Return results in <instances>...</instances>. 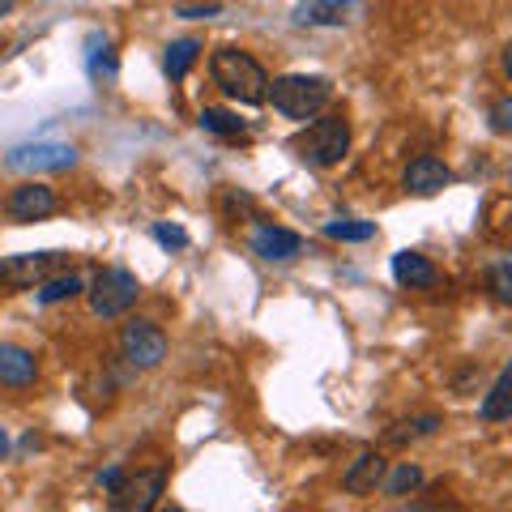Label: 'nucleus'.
I'll list each match as a JSON object with an SVG mask.
<instances>
[{"label":"nucleus","mask_w":512,"mask_h":512,"mask_svg":"<svg viewBox=\"0 0 512 512\" xmlns=\"http://www.w3.org/2000/svg\"><path fill=\"white\" fill-rule=\"evenodd\" d=\"M210 77H214V86L235 103H248V107L265 103L269 73L261 69V60H256L252 52H244V47H218V52L210 56Z\"/></svg>","instance_id":"nucleus-1"},{"label":"nucleus","mask_w":512,"mask_h":512,"mask_svg":"<svg viewBox=\"0 0 512 512\" xmlns=\"http://www.w3.org/2000/svg\"><path fill=\"white\" fill-rule=\"evenodd\" d=\"M329 99H333L329 77H308V73H286L265 90V103H274V111L286 120H312L316 111H325Z\"/></svg>","instance_id":"nucleus-2"},{"label":"nucleus","mask_w":512,"mask_h":512,"mask_svg":"<svg viewBox=\"0 0 512 512\" xmlns=\"http://www.w3.org/2000/svg\"><path fill=\"white\" fill-rule=\"evenodd\" d=\"M295 150H299V158H308L312 167H338L350 150V124L342 116H320L299 133Z\"/></svg>","instance_id":"nucleus-3"},{"label":"nucleus","mask_w":512,"mask_h":512,"mask_svg":"<svg viewBox=\"0 0 512 512\" xmlns=\"http://www.w3.org/2000/svg\"><path fill=\"white\" fill-rule=\"evenodd\" d=\"M137 295H141V286L128 269H103V274L94 278V291H90V312L99 320H116L133 308Z\"/></svg>","instance_id":"nucleus-4"},{"label":"nucleus","mask_w":512,"mask_h":512,"mask_svg":"<svg viewBox=\"0 0 512 512\" xmlns=\"http://www.w3.org/2000/svg\"><path fill=\"white\" fill-rule=\"evenodd\" d=\"M120 355L137 367V372H150L167 359V333L154 325V320H128L120 329Z\"/></svg>","instance_id":"nucleus-5"},{"label":"nucleus","mask_w":512,"mask_h":512,"mask_svg":"<svg viewBox=\"0 0 512 512\" xmlns=\"http://www.w3.org/2000/svg\"><path fill=\"white\" fill-rule=\"evenodd\" d=\"M64 265H69V256H64V252H22V256H9V261H0V286L26 291V286L60 274Z\"/></svg>","instance_id":"nucleus-6"},{"label":"nucleus","mask_w":512,"mask_h":512,"mask_svg":"<svg viewBox=\"0 0 512 512\" xmlns=\"http://www.w3.org/2000/svg\"><path fill=\"white\" fill-rule=\"evenodd\" d=\"M5 167H9V171H26V175L69 171V167H77V150H73V146H56V141H35V146L9 150Z\"/></svg>","instance_id":"nucleus-7"},{"label":"nucleus","mask_w":512,"mask_h":512,"mask_svg":"<svg viewBox=\"0 0 512 512\" xmlns=\"http://www.w3.org/2000/svg\"><path fill=\"white\" fill-rule=\"evenodd\" d=\"M163 487H167V470H141L137 478H120L107 495H111V508L120 512H150Z\"/></svg>","instance_id":"nucleus-8"},{"label":"nucleus","mask_w":512,"mask_h":512,"mask_svg":"<svg viewBox=\"0 0 512 512\" xmlns=\"http://www.w3.org/2000/svg\"><path fill=\"white\" fill-rule=\"evenodd\" d=\"M5 210L13 222H39V218H52L60 210V201H56V192L47 188V184H22V188H13L9 192V201H5Z\"/></svg>","instance_id":"nucleus-9"},{"label":"nucleus","mask_w":512,"mask_h":512,"mask_svg":"<svg viewBox=\"0 0 512 512\" xmlns=\"http://www.w3.org/2000/svg\"><path fill=\"white\" fill-rule=\"evenodd\" d=\"M252 252L261 256V261H269V265H286V261H295V256L303 252V239L295 231H286V227H256Z\"/></svg>","instance_id":"nucleus-10"},{"label":"nucleus","mask_w":512,"mask_h":512,"mask_svg":"<svg viewBox=\"0 0 512 512\" xmlns=\"http://www.w3.org/2000/svg\"><path fill=\"white\" fill-rule=\"evenodd\" d=\"M39 380V359L26 346L0 342V384L5 389H30Z\"/></svg>","instance_id":"nucleus-11"},{"label":"nucleus","mask_w":512,"mask_h":512,"mask_svg":"<svg viewBox=\"0 0 512 512\" xmlns=\"http://www.w3.org/2000/svg\"><path fill=\"white\" fill-rule=\"evenodd\" d=\"M402 184L410 192H419V197H436V192H444L448 184H453V171H448L440 158H431V154H419L414 163L406 167L402 175Z\"/></svg>","instance_id":"nucleus-12"},{"label":"nucleus","mask_w":512,"mask_h":512,"mask_svg":"<svg viewBox=\"0 0 512 512\" xmlns=\"http://www.w3.org/2000/svg\"><path fill=\"white\" fill-rule=\"evenodd\" d=\"M393 278L402 282V286H410V291H431V286L440 282V269L427 261L423 252H397L393 256Z\"/></svg>","instance_id":"nucleus-13"},{"label":"nucleus","mask_w":512,"mask_h":512,"mask_svg":"<svg viewBox=\"0 0 512 512\" xmlns=\"http://www.w3.org/2000/svg\"><path fill=\"white\" fill-rule=\"evenodd\" d=\"M350 13H355V0H303L291 18L299 26H342L350 22Z\"/></svg>","instance_id":"nucleus-14"},{"label":"nucleus","mask_w":512,"mask_h":512,"mask_svg":"<svg viewBox=\"0 0 512 512\" xmlns=\"http://www.w3.org/2000/svg\"><path fill=\"white\" fill-rule=\"evenodd\" d=\"M384 470H389V461H384L380 453H359L355 461H350V470L342 474V487L350 495H372L380 487V478Z\"/></svg>","instance_id":"nucleus-15"},{"label":"nucleus","mask_w":512,"mask_h":512,"mask_svg":"<svg viewBox=\"0 0 512 512\" xmlns=\"http://www.w3.org/2000/svg\"><path fill=\"white\" fill-rule=\"evenodd\" d=\"M478 414H483L487 423H504V419H512V367H500V376H495L491 393L483 397Z\"/></svg>","instance_id":"nucleus-16"},{"label":"nucleus","mask_w":512,"mask_h":512,"mask_svg":"<svg viewBox=\"0 0 512 512\" xmlns=\"http://www.w3.org/2000/svg\"><path fill=\"white\" fill-rule=\"evenodd\" d=\"M82 291H86V282L77 278V274H69V269H64V274H52V278H43V282H39V303H47V308H52V303L77 299Z\"/></svg>","instance_id":"nucleus-17"},{"label":"nucleus","mask_w":512,"mask_h":512,"mask_svg":"<svg viewBox=\"0 0 512 512\" xmlns=\"http://www.w3.org/2000/svg\"><path fill=\"white\" fill-rule=\"evenodd\" d=\"M197 56H201V43L197 39H175L171 47H167V77L171 82H180V77L192 69V64H197Z\"/></svg>","instance_id":"nucleus-18"},{"label":"nucleus","mask_w":512,"mask_h":512,"mask_svg":"<svg viewBox=\"0 0 512 512\" xmlns=\"http://www.w3.org/2000/svg\"><path fill=\"white\" fill-rule=\"evenodd\" d=\"M86 64H90V77H116V52H111V39L107 35H90V56H86Z\"/></svg>","instance_id":"nucleus-19"},{"label":"nucleus","mask_w":512,"mask_h":512,"mask_svg":"<svg viewBox=\"0 0 512 512\" xmlns=\"http://www.w3.org/2000/svg\"><path fill=\"white\" fill-rule=\"evenodd\" d=\"M325 235L342 239V244H363V239L376 235V227L372 222H363V218H333V222H325Z\"/></svg>","instance_id":"nucleus-20"},{"label":"nucleus","mask_w":512,"mask_h":512,"mask_svg":"<svg viewBox=\"0 0 512 512\" xmlns=\"http://www.w3.org/2000/svg\"><path fill=\"white\" fill-rule=\"evenodd\" d=\"M423 483V470L414 466V461H402L393 474L384 470V478H380V487H384V495H410L414 487Z\"/></svg>","instance_id":"nucleus-21"},{"label":"nucleus","mask_w":512,"mask_h":512,"mask_svg":"<svg viewBox=\"0 0 512 512\" xmlns=\"http://www.w3.org/2000/svg\"><path fill=\"white\" fill-rule=\"evenodd\" d=\"M201 128L205 133H218V137H244V120L231 116V111H222V107H205Z\"/></svg>","instance_id":"nucleus-22"},{"label":"nucleus","mask_w":512,"mask_h":512,"mask_svg":"<svg viewBox=\"0 0 512 512\" xmlns=\"http://www.w3.org/2000/svg\"><path fill=\"white\" fill-rule=\"evenodd\" d=\"M491 295L500 303H512V265L508 261H495V269H491Z\"/></svg>","instance_id":"nucleus-23"},{"label":"nucleus","mask_w":512,"mask_h":512,"mask_svg":"<svg viewBox=\"0 0 512 512\" xmlns=\"http://www.w3.org/2000/svg\"><path fill=\"white\" fill-rule=\"evenodd\" d=\"M491 133H500V137L512 133V99H508V94L491 103Z\"/></svg>","instance_id":"nucleus-24"},{"label":"nucleus","mask_w":512,"mask_h":512,"mask_svg":"<svg viewBox=\"0 0 512 512\" xmlns=\"http://www.w3.org/2000/svg\"><path fill=\"white\" fill-rule=\"evenodd\" d=\"M154 239H158L163 248H188V231L167 227V222H154Z\"/></svg>","instance_id":"nucleus-25"},{"label":"nucleus","mask_w":512,"mask_h":512,"mask_svg":"<svg viewBox=\"0 0 512 512\" xmlns=\"http://www.w3.org/2000/svg\"><path fill=\"white\" fill-rule=\"evenodd\" d=\"M222 5H205V9H180V18H214Z\"/></svg>","instance_id":"nucleus-26"},{"label":"nucleus","mask_w":512,"mask_h":512,"mask_svg":"<svg viewBox=\"0 0 512 512\" xmlns=\"http://www.w3.org/2000/svg\"><path fill=\"white\" fill-rule=\"evenodd\" d=\"M120 478H124L120 470H107V474H99V487H103V491H111V487L120 483Z\"/></svg>","instance_id":"nucleus-27"},{"label":"nucleus","mask_w":512,"mask_h":512,"mask_svg":"<svg viewBox=\"0 0 512 512\" xmlns=\"http://www.w3.org/2000/svg\"><path fill=\"white\" fill-rule=\"evenodd\" d=\"M436 427H440V419H431V414H427V419L414 423V431H419V436H431V431H436Z\"/></svg>","instance_id":"nucleus-28"},{"label":"nucleus","mask_w":512,"mask_h":512,"mask_svg":"<svg viewBox=\"0 0 512 512\" xmlns=\"http://www.w3.org/2000/svg\"><path fill=\"white\" fill-rule=\"evenodd\" d=\"M9 457V436H5V427H0V461Z\"/></svg>","instance_id":"nucleus-29"},{"label":"nucleus","mask_w":512,"mask_h":512,"mask_svg":"<svg viewBox=\"0 0 512 512\" xmlns=\"http://www.w3.org/2000/svg\"><path fill=\"white\" fill-rule=\"evenodd\" d=\"M13 5H18V0H0V18H9Z\"/></svg>","instance_id":"nucleus-30"}]
</instances>
